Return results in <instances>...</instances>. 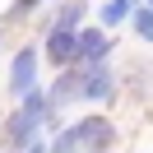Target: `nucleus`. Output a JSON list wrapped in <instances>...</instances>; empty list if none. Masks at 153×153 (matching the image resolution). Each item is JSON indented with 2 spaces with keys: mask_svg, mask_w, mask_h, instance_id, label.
<instances>
[{
  "mask_svg": "<svg viewBox=\"0 0 153 153\" xmlns=\"http://www.w3.org/2000/svg\"><path fill=\"white\" fill-rule=\"evenodd\" d=\"M33 88H37V47H19L10 60V93L23 102Z\"/></svg>",
  "mask_w": 153,
  "mask_h": 153,
  "instance_id": "nucleus-1",
  "label": "nucleus"
},
{
  "mask_svg": "<svg viewBox=\"0 0 153 153\" xmlns=\"http://www.w3.org/2000/svg\"><path fill=\"white\" fill-rule=\"evenodd\" d=\"M42 116H28V111H10V121H5V144H10L14 153H28L33 144L42 139Z\"/></svg>",
  "mask_w": 153,
  "mask_h": 153,
  "instance_id": "nucleus-2",
  "label": "nucleus"
},
{
  "mask_svg": "<svg viewBox=\"0 0 153 153\" xmlns=\"http://www.w3.org/2000/svg\"><path fill=\"white\" fill-rule=\"evenodd\" d=\"M79 74H84V88H79L84 102H111L116 97V70L111 65H79Z\"/></svg>",
  "mask_w": 153,
  "mask_h": 153,
  "instance_id": "nucleus-3",
  "label": "nucleus"
},
{
  "mask_svg": "<svg viewBox=\"0 0 153 153\" xmlns=\"http://www.w3.org/2000/svg\"><path fill=\"white\" fill-rule=\"evenodd\" d=\"M74 134L84 144V153H111V139H116V125L107 116H84L74 121Z\"/></svg>",
  "mask_w": 153,
  "mask_h": 153,
  "instance_id": "nucleus-4",
  "label": "nucleus"
},
{
  "mask_svg": "<svg viewBox=\"0 0 153 153\" xmlns=\"http://www.w3.org/2000/svg\"><path fill=\"white\" fill-rule=\"evenodd\" d=\"M47 60H51L56 70H74V65H79V33L51 28V33H47Z\"/></svg>",
  "mask_w": 153,
  "mask_h": 153,
  "instance_id": "nucleus-5",
  "label": "nucleus"
},
{
  "mask_svg": "<svg viewBox=\"0 0 153 153\" xmlns=\"http://www.w3.org/2000/svg\"><path fill=\"white\" fill-rule=\"evenodd\" d=\"M116 51V42L102 28H84L79 33V65H107V56Z\"/></svg>",
  "mask_w": 153,
  "mask_h": 153,
  "instance_id": "nucleus-6",
  "label": "nucleus"
},
{
  "mask_svg": "<svg viewBox=\"0 0 153 153\" xmlns=\"http://www.w3.org/2000/svg\"><path fill=\"white\" fill-rule=\"evenodd\" d=\"M84 14H88L84 0H60V10H56V19H51V28H60V33H84ZM51 28H47V33H51Z\"/></svg>",
  "mask_w": 153,
  "mask_h": 153,
  "instance_id": "nucleus-7",
  "label": "nucleus"
},
{
  "mask_svg": "<svg viewBox=\"0 0 153 153\" xmlns=\"http://www.w3.org/2000/svg\"><path fill=\"white\" fill-rule=\"evenodd\" d=\"M125 19H134V0H102V10H97V28H121Z\"/></svg>",
  "mask_w": 153,
  "mask_h": 153,
  "instance_id": "nucleus-8",
  "label": "nucleus"
},
{
  "mask_svg": "<svg viewBox=\"0 0 153 153\" xmlns=\"http://www.w3.org/2000/svg\"><path fill=\"white\" fill-rule=\"evenodd\" d=\"M134 37L139 42H153V0H144V5H134Z\"/></svg>",
  "mask_w": 153,
  "mask_h": 153,
  "instance_id": "nucleus-9",
  "label": "nucleus"
},
{
  "mask_svg": "<svg viewBox=\"0 0 153 153\" xmlns=\"http://www.w3.org/2000/svg\"><path fill=\"white\" fill-rule=\"evenodd\" d=\"M51 153H84V144H79V134H74V125H65V130L51 139Z\"/></svg>",
  "mask_w": 153,
  "mask_h": 153,
  "instance_id": "nucleus-10",
  "label": "nucleus"
},
{
  "mask_svg": "<svg viewBox=\"0 0 153 153\" xmlns=\"http://www.w3.org/2000/svg\"><path fill=\"white\" fill-rule=\"evenodd\" d=\"M42 0H14V10H10V19H28L33 10H37Z\"/></svg>",
  "mask_w": 153,
  "mask_h": 153,
  "instance_id": "nucleus-11",
  "label": "nucleus"
},
{
  "mask_svg": "<svg viewBox=\"0 0 153 153\" xmlns=\"http://www.w3.org/2000/svg\"><path fill=\"white\" fill-rule=\"evenodd\" d=\"M28 153H51V144H42V139H37V144H33Z\"/></svg>",
  "mask_w": 153,
  "mask_h": 153,
  "instance_id": "nucleus-12",
  "label": "nucleus"
},
{
  "mask_svg": "<svg viewBox=\"0 0 153 153\" xmlns=\"http://www.w3.org/2000/svg\"><path fill=\"white\" fill-rule=\"evenodd\" d=\"M0 153H14V149H10V144H0Z\"/></svg>",
  "mask_w": 153,
  "mask_h": 153,
  "instance_id": "nucleus-13",
  "label": "nucleus"
},
{
  "mask_svg": "<svg viewBox=\"0 0 153 153\" xmlns=\"http://www.w3.org/2000/svg\"><path fill=\"white\" fill-rule=\"evenodd\" d=\"M0 125H5V121H0Z\"/></svg>",
  "mask_w": 153,
  "mask_h": 153,
  "instance_id": "nucleus-14",
  "label": "nucleus"
}]
</instances>
